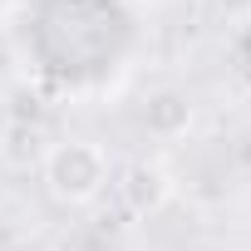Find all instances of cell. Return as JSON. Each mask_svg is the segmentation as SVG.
<instances>
[{
  "mask_svg": "<svg viewBox=\"0 0 251 251\" xmlns=\"http://www.w3.org/2000/svg\"><path fill=\"white\" fill-rule=\"evenodd\" d=\"M0 251H10V241H5V236H0Z\"/></svg>",
  "mask_w": 251,
  "mask_h": 251,
  "instance_id": "obj_7",
  "label": "cell"
},
{
  "mask_svg": "<svg viewBox=\"0 0 251 251\" xmlns=\"http://www.w3.org/2000/svg\"><path fill=\"white\" fill-rule=\"evenodd\" d=\"M207 5L226 20V25H236V20H251V0H207Z\"/></svg>",
  "mask_w": 251,
  "mask_h": 251,
  "instance_id": "obj_5",
  "label": "cell"
},
{
  "mask_svg": "<svg viewBox=\"0 0 251 251\" xmlns=\"http://www.w3.org/2000/svg\"><path fill=\"white\" fill-rule=\"evenodd\" d=\"M40 168H45L50 197L64 202V207H84V202H94V197L108 187V158H103V148L89 143V138L54 143Z\"/></svg>",
  "mask_w": 251,
  "mask_h": 251,
  "instance_id": "obj_1",
  "label": "cell"
},
{
  "mask_svg": "<svg viewBox=\"0 0 251 251\" xmlns=\"http://www.w3.org/2000/svg\"><path fill=\"white\" fill-rule=\"evenodd\" d=\"M118 202H123V212L128 217H153V212H163L168 202H173V177H168V168L163 163H128V168H118Z\"/></svg>",
  "mask_w": 251,
  "mask_h": 251,
  "instance_id": "obj_2",
  "label": "cell"
},
{
  "mask_svg": "<svg viewBox=\"0 0 251 251\" xmlns=\"http://www.w3.org/2000/svg\"><path fill=\"white\" fill-rule=\"evenodd\" d=\"M10 251H59V246L45 236H20V241H10Z\"/></svg>",
  "mask_w": 251,
  "mask_h": 251,
  "instance_id": "obj_6",
  "label": "cell"
},
{
  "mask_svg": "<svg viewBox=\"0 0 251 251\" xmlns=\"http://www.w3.org/2000/svg\"><path fill=\"white\" fill-rule=\"evenodd\" d=\"M143 123H148V133L153 138H182L187 128H192V99L182 94V89H158V94H148V103H143Z\"/></svg>",
  "mask_w": 251,
  "mask_h": 251,
  "instance_id": "obj_3",
  "label": "cell"
},
{
  "mask_svg": "<svg viewBox=\"0 0 251 251\" xmlns=\"http://www.w3.org/2000/svg\"><path fill=\"white\" fill-rule=\"evenodd\" d=\"M45 128L40 123H25V118H15V123H5V133H0V158H5L10 168H35V163H45Z\"/></svg>",
  "mask_w": 251,
  "mask_h": 251,
  "instance_id": "obj_4",
  "label": "cell"
}]
</instances>
